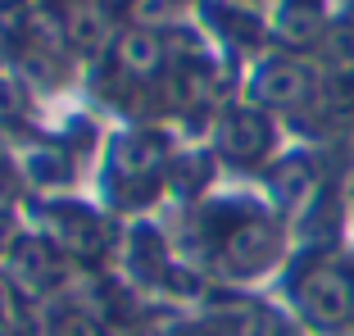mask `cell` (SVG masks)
<instances>
[{
    "label": "cell",
    "instance_id": "cell-1",
    "mask_svg": "<svg viewBox=\"0 0 354 336\" xmlns=\"http://www.w3.org/2000/svg\"><path fill=\"white\" fill-rule=\"evenodd\" d=\"M64 32H68V41L82 46V50H100V46L109 41L114 23H109V10H104L100 0H73L68 14H64Z\"/></svg>",
    "mask_w": 354,
    "mask_h": 336
},
{
    "label": "cell",
    "instance_id": "cell-2",
    "mask_svg": "<svg viewBox=\"0 0 354 336\" xmlns=\"http://www.w3.org/2000/svg\"><path fill=\"white\" fill-rule=\"evenodd\" d=\"M118 59H123L127 73H155V64H159V37L146 28H132L118 41Z\"/></svg>",
    "mask_w": 354,
    "mask_h": 336
},
{
    "label": "cell",
    "instance_id": "cell-3",
    "mask_svg": "<svg viewBox=\"0 0 354 336\" xmlns=\"http://www.w3.org/2000/svg\"><path fill=\"white\" fill-rule=\"evenodd\" d=\"M309 309L313 314H323V318H336L345 309V291L336 277H313L309 282Z\"/></svg>",
    "mask_w": 354,
    "mask_h": 336
},
{
    "label": "cell",
    "instance_id": "cell-4",
    "mask_svg": "<svg viewBox=\"0 0 354 336\" xmlns=\"http://www.w3.org/2000/svg\"><path fill=\"white\" fill-rule=\"evenodd\" d=\"M259 86H263L268 100H291V95L300 91V73H295V68H268V73L259 77Z\"/></svg>",
    "mask_w": 354,
    "mask_h": 336
},
{
    "label": "cell",
    "instance_id": "cell-5",
    "mask_svg": "<svg viewBox=\"0 0 354 336\" xmlns=\"http://www.w3.org/2000/svg\"><path fill=\"white\" fill-rule=\"evenodd\" d=\"M168 14H173V0H132V19L141 23V28H150V23H164Z\"/></svg>",
    "mask_w": 354,
    "mask_h": 336
},
{
    "label": "cell",
    "instance_id": "cell-6",
    "mask_svg": "<svg viewBox=\"0 0 354 336\" xmlns=\"http://www.w3.org/2000/svg\"><path fill=\"white\" fill-rule=\"evenodd\" d=\"M5 5H10V0H5Z\"/></svg>",
    "mask_w": 354,
    "mask_h": 336
}]
</instances>
